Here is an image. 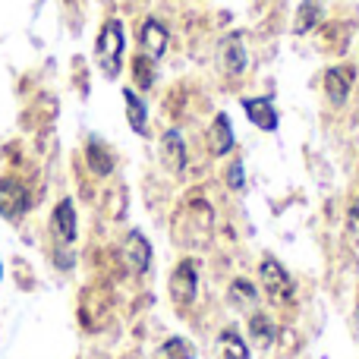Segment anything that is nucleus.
<instances>
[{
	"label": "nucleus",
	"mask_w": 359,
	"mask_h": 359,
	"mask_svg": "<svg viewBox=\"0 0 359 359\" xmlns=\"http://www.w3.org/2000/svg\"><path fill=\"white\" fill-rule=\"evenodd\" d=\"M123 22L120 19H107L104 29L98 35L95 44V57H98V67L104 69V76H117L120 73V57H123Z\"/></svg>",
	"instance_id": "1"
},
{
	"label": "nucleus",
	"mask_w": 359,
	"mask_h": 359,
	"mask_svg": "<svg viewBox=\"0 0 359 359\" xmlns=\"http://www.w3.org/2000/svg\"><path fill=\"white\" fill-rule=\"evenodd\" d=\"M168 293H170V303H174L180 312H186L192 303H196L198 271H196V262H192V259H183L174 268V274H170V284H168Z\"/></svg>",
	"instance_id": "2"
},
{
	"label": "nucleus",
	"mask_w": 359,
	"mask_h": 359,
	"mask_svg": "<svg viewBox=\"0 0 359 359\" xmlns=\"http://www.w3.org/2000/svg\"><path fill=\"white\" fill-rule=\"evenodd\" d=\"M259 280H262V290H265L274 303H287V299L293 297L290 274H287V268L280 265L278 259H271V255H265V259L259 262Z\"/></svg>",
	"instance_id": "3"
},
{
	"label": "nucleus",
	"mask_w": 359,
	"mask_h": 359,
	"mask_svg": "<svg viewBox=\"0 0 359 359\" xmlns=\"http://www.w3.org/2000/svg\"><path fill=\"white\" fill-rule=\"evenodd\" d=\"M29 208H32V196L25 189V183H19L13 177L0 180V215L6 221H19L22 215H29Z\"/></svg>",
	"instance_id": "4"
},
{
	"label": "nucleus",
	"mask_w": 359,
	"mask_h": 359,
	"mask_svg": "<svg viewBox=\"0 0 359 359\" xmlns=\"http://www.w3.org/2000/svg\"><path fill=\"white\" fill-rule=\"evenodd\" d=\"M139 44H142V54L149 57V60H161L164 50H168V29H164L161 19L149 16L142 22V32H139Z\"/></svg>",
	"instance_id": "5"
},
{
	"label": "nucleus",
	"mask_w": 359,
	"mask_h": 359,
	"mask_svg": "<svg viewBox=\"0 0 359 359\" xmlns=\"http://www.w3.org/2000/svg\"><path fill=\"white\" fill-rule=\"evenodd\" d=\"M50 233L60 246H73L76 243V208H73V198H63L57 202L54 215H50Z\"/></svg>",
	"instance_id": "6"
},
{
	"label": "nucleus",
	"mask_w": 359,
	"mask_h": 359,
	"mask_svg": "<svg viewBox=\"0 0 359 359\" xmlns=\"http://www.w3.org/2000/svg\"><path fill=\"white\" fill-rule=\"evenodd\" d=\"M243 111H246L249 123L259 126V130H265V133H274L278 123H280L278 107H274L271 98H243Z\"/></svg>",
	"instance_id": "7"
},
{
	"label": "nucleus",
	"mask_w": 359,
	"mask_h": 359,
	"mask_svg": "<svg viewBox=\"0 0 359 359\" xmlns=\"http://www.w3.org/2000/svg\"><path fill=\"white\" fill-rule=\"evenodd\" d=\"M123 259L136 274H145L151 268V243L139 230H130L123 243Z\"/></svg>",
	"instance_id": "8"
},
{
	"label": "nucleus",
	"mask_w": 359,
	"mask_h": 359,
	"mask_svg": "<svg viewBox=\"0 0 359 359\" xmlns=\"http://www.w3.org/2000/svg\"><path fill=\"white\" fill-rule=\"evenodd\" d=\"M161 161L174 177H180L186 170V161H189V158H186V142L177 130H168L161 136Z\"/></svg>",
	"instance_id": "9"
},
{
	"label": "nucleus",
	"mask_w": 359,
	"mask_h": 359,
	"mask_svg": "<svg viewBox=\"0 0 359 359\" xmlns=\"http://www.w3.org/2000/svg\"><path fill=\"white\" fill-rule=\"evenodd\" d=\"M350 88H353V69L350 67H331L325 73V95L334 107H341L350 98Z\"/></svg>",
	"instance_id": "10"
},
{
	"label": "nucleus",
	"mask_w": 359,
	"mask_h": 359,
	"mask_svg": "<svg viewBox=\"0 0 359 359\" xmlns=\"http://www.w3.org/2000/svg\"><path fill=\"white\" fill-rule=\"evenodd\" d=\"M208 142H211V151H215V158H224V155H230V151H233L236 136H233V126H230V117L224 111L217 114L215 123H211Z\"/></svg>",
	"instance_id": "11"
},
{
	"label": "nucleus",
	"mask_w": 359,
	"mask_h": 359,
	"mask_svg": "<svg viewBox=\"0 0 359 359\" xmlns=\"http://www.w3.org/2000/svg\"><path fill=\"white\" fill-rule=\"evenodd\" d=\"M221 63H224V73H227V76H240L243 69H246V44H243V35L224 38Z\"/></svg>",
	"instance_id": "12"
},
{
	"label": "nucleus",
	"mask_w": 359,
	"mask_h": 359,
	"mask_svg": "<svg viewBox=\"0 0 359 359\" xmlns=\"http://www.w3.org/2000/svg\"><path fill=\"white\" fill-rule=\"evenodd\" d=\"M215 350H217V359H249V344L243 341L236 328H224L217 334Z\"/></svg>",
	"instance_id": "13"
},
{
	"label": "nucleus",
	"mask_w": 359,
	"mask_h": 359,
	"mask_svg": "<svg viewBox=\"0 0 359 359\" xmlns=\"http://www.w3.org/2000/svg\"><path fill=\"white\" fill-rule=\"evenodd\" d=\"M246 331H249V341H252L259 350H268V347H271V344H274V334H278L274 322L265 316V312H252V318H249Z\"/></svg>",
	"instance_id": "14"
},
{
	"label": "nucleus",
	"mask_w": 359,
	"mask_h": 359,
	"mask_svg": "<svg viewBox=\"0 0 359 359\" xmlns=\"http://www.w3.org/2000/svg\"><path fill=\"white\" fill-rule=\"evenodd\" d=\"M86 161H88V168H92V174L107 177V174L114 170V151L107 149L101 139H88V145H86Z\"/></svg>",
	"instance_id": "15"
},
{
	"label": "nucleus",
	"mask_w": 359,
	"mask_h": 359,
	"mask_svg": "<svg viewBox=\"0 0 359 359\" xmlns=\"http://www.w3.org/2000/svg\"><path fill=\"white\" fill-rule=\"evenodd\" d=\"M123 101H126V120H130V130L145 136L149 130V111H145V101L139 98L133 88H123Z\"/></svg>",
	"instance_id": "16"
},
{
	"label": "nucleus",
	"mask_w": 359,
	"mask_h": 359,
	"mask_svg": "<svg viewBox=\"0 0 359 359\" xmlns=\"http://www.w3.org/2000/svg\"><path fill=\"white\" fill-rule=\"evenodd\" d=\"M227 299L233 306H240V309H255V306H259V287L246 278H236V280H230V287H227Z\"/></svg>",
	"instance_id": "17"
},
{
	"label": "nucleus",
	"mask_w": 359,
	"mask_h": 359,
	"mask_svg": "<svg viewBox=\"0 0 359 359\" xmlns=\"http://www.w3.org/2000/svg\"><path fill=\"white\" fill-rule=\"evenodd\" d=\"M158 359H196V347L189 341H183V337H170V341L161 344Z\"/></svg>",
	"instance_id": "18"
},
{
	"label": "nucleus",
	"mask_w": 359,
	"mask_h": 359,
	"mask_svg": "<svg viewBox=\"0 0 359 359\" xmlns=\"http://www.w3.org/2000/svg\"><path fill=\"white\" fill-rule=\"evenodd\" d=\"M316 22H318V0H303V6H299V13H297V22H293V32L306 35Z\"/></svg>",
	"instance_id": "19"
},
{
	"label": "nucleus",
	"mask_w": 359,
	"mask_h": 359,
	"mask_svg": "<svg viewBox=\"0 0 359 359\" xmlns=\"http://www.w3.org/2000/svg\"><path fill=\"white\" fill-rule=\"evenodd\" d=\"M133 76H136L139 88H151L155 86V60H149L145 54H139L133 60Z\"/></svg>",
	"instance_id": "20"
},
{
	"label": "nucleus",
	"mask_w": 359,
	"mask_h": 359,
	"mask_svg": "<svg viewBox=\"0 0 359 359\" xmlns=\"http://www.w3.org/2000/svg\"><path fill=\"white\" fill-rule=\"evenodd\" d=\"M347 240L353 249H359V202L350 205V211H347Z\"/></svg>",
	"instance_id": "21"
},
{
	"label": "nucleus",
	"mask_w": 359,
	"mask_h": 359,
	"mask_svg": "<svg viewBox=\"0 0 359 359\" xmlns=\"http://www.w3.org/2000/svg\"><path fill=\"white\" fill-rule=\"evenodd\" d=\"M227 186H230V189H243V164H240V161L230 164V170H227Z\"/></svg>",
	"instance_id": "22"
},
{
	"label": "nucleus",
	"mask_w": 359,
	"mask_h": 359,
	"mask_svg": "<svg viewBox=\"0 0 359 359\" xmlns=\"http://www.w3.org/2000/svg\"><path fill=\"white\" fill-rule=\"evenodd\" d=\"M356 325H359V309H356Z\"/></svg>",
	"instance_id": "23"
},
{
	"label": "nucleus",
	"mask_w": 359,
	"mask_h": 359,
	"mask_svg": "<svg viewBox=\"0 0 359 359\" xmlns=\"http://www.w3.org/2000/svg\"><path fill=\"white\" fill-rule=\"evenodd\" d=\"M0 274H4V265H0Z\"/></svg>",
	"instance_id": "24"
}]
</instances>
